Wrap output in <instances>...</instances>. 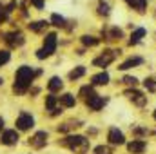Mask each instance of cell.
<instances>
[{
	"instance_id": "cell-1",
	"label": "cell",
	"mask_w": 156,
	"mask_h": 154,
	"mask_svg": "<svg viewBox=\"0 0 156 154\" xmlns=\"http://www.w3.org/2000/svg\"><path fill=\"white\" fill-rule=\"evenodd\" d=\"M37 75H38V71L35 73L33 67H29V65H22V67H18V69H16V75H15V85H13V91H15L16 94H24V93H27V89L31 87V83H33V80H35Z\"/></svg>"
},
{
	"instance_id": "cell-2",
	"label": "cell",
	"mask_w": 156,
	"mask_h": 154,
	"mask_svg": "<svg viewBox=\"0 0 156 154\" xmlns=\"http://www.w3.org/2000/svg\"><path fill=\"white\" fill-rule=\"evenodd\" d=\"M62 145L64 147H67L69 151H73L75 154H85L87 151H89V140L85 138V136H78V134H75V136H67L66 140H62Z\"/></svg>"
},
{
	"instance_id": "cell-3",
	"label": "cell",
	"mask_w": 156,
	"mask_h": 154,
	"mask_svg": "<svg viewBox=\"0 0 156 154\" xmlns=\"http://www.w3.org/2000/svg\"><path fill=\"white\" fill-rule=\"evenodd\" d=\"M55 51H56V35H55V33H49V35H45V38H44L42 49L37 51V58H38V60H44V58L51 56Z\"/></svg>"
},
{
	"instance_id": "cell-4",
	"label": "cell",
	"mask_w": 156,
	"mask_h": 154,
	"mask_svg": "<svg viewBox=\"0 0 156 154\" xmlns=\"http://www.w3.org/2000/svg\"><path fill=\"white\" fill-rule=\"evenodd\" d=\"M116 54H120V51H115V49L104 51L98 58H94V60H93V65H94V67H107V65L116 58Z\"/></svg>"
},
{
	"instance_id": "cell-5",
	"label": "cell",
	"mask_w": 156,
	"mask_h": 154,
	"mask_svg": "<svg viewBox=\"0 0 156 154\" xmlns=\"http://www.w3.org/2000/svg\"><path fill=\"white\" fill-rule=\"evenodd\" d=\"M33 125H35V118L29 114V113L22 111L18 114V118H16V129L18 131H29Z\"/></svg>"
},
{
	"instance_id": "cell-6",
	"label": "cell",
	"mask_w": 156,
	"mask_h": 154,
	"mask_svg": "<svg viewBox=\"0 0 156 154\" xmlns=\"http://www.w3.org/2000/svg\"><path fill=\"white\" fill-rule=\"evenodd\" d=\"M125 96H127L134 105H138V107H144V105L147 103V96H145L142 91H138V89H127V91H125Z\"/></svg>"
},
{
	"instance_id": "cell-7",
	"label": "cell",
	"mask_w": 156,
	"mask_h": 154,
	"mask_svg": "<svg viewBox=\"0 0 156 154\" xmlns=\"http://www.w3.org/2000/svg\"><path fill=\"white\" fill-rule=\"evenodd\" d=\"M4 40H5V44L7 45H11V47H20V45H24V35L20 33V31H13V33H7V35H4Z\"/></svg>"
},
{
	"instance_id": "cell-8",
	"label": "cell",
	"mask_w": 156,
	"mask_h": 154,
	"mask_svg": "<svg viewBox=\"0 0 156 154\" xmlns=\"http://www.w3.org/2000/svg\"><path fill=\"white\" fill-rule=\"evenodd\" d=\"M45 143H47V132H45V131H38V132H35V134L29 138V145L35 147V149L45 147Z\"/></svg>"
},
{
	"instance_id": "cell-9",
	"label": "cell",
	"mask_w": 156,
	"mask_h": 154,
	"mask_svg": "<svg viewBox=\"0 0 156 154\" xmlns=\"http://www.w3.org/2000/svg\"><path fill=\"white\" fill-rule=\"evenodd\" d=\"M0 143L2 145H16L18 143V132L16 131H4L0 134Z\"/></svg>"
},
{
	"instance_id": "cell-10",
	"label": "cell",
	"mask_w": 156,
	"mask_h": 154,
	"mask_svg": "<svg viewBox=\"0 0 156 154\" xmlns=\"http://www.w3.org/2000/svg\"><path fill=\"white\" fill-rule=\"evenodd\" d=\"M107 140H109V143H113V145H123V143H125V136H123V132L118 131L116 127L109 129Z\"/></svg>"
},
{
	"instance_id": "cell-11",
	"label": "cell",
	"mask_w": 156,
	"mask_h": 154,
	"mask_svg": "<svg viewBox=\"0 0 156 154\" xmlns=\"http://www.w3.org/2000/svg\"><path fill=\"white\" fill-rule=\"evenodd\" d=\"M105 103H107V100L102 98V96H98V94H94V96H91L89 100H85V105H87L91 111H100Z\"/></svg>"
},
{
	"instance_id": "cell-12",
	"label": "cell",
	"mask_w": 156,
	"mask_h": 154,
	"mask_svg": "<svg viewBox=\"0 0 156 154\" xmlns=\"http://www.w3.org/2000/svg\"><path fill=\"white\" fill-rule=\"evenodd\" d=\"M102 35H104V38L107 40V42H115V40H120L123 37L122 29H118V27H105L102 31Z\"/></svg>"
},
{
	"instance_id": "cell-13",
	"label": "cell",
	"mask_w": 156,
	"mask_h": 154,
	"mask_svg": "<svg viewBox=\"0 0 156 154\" xmlns=\"http://www.w3.org/2000/svg\"><path fill=\"white\" fill-rule=\"evenodd\" d=\"M145 142H142V140H133L131 143H127V151L129 152H133V154H140V152H144L145 151Z\"/></svg>"
},
{
	"instance_id": "cell-14",
	"label": "cell",
	"mask_w": 156,
	"mask_h": 154,
	"mask_svg": "<svg viewBox=\"0 0 156 154\" xmlns=\"http://www.w3.org/2000/svg\"><path fill=\"white\" fill-rule=\"evenodd\" d=\"M58 103H60L62 107H75V103H76V98H75L73 94L66 93V94H62V96L58 98Z\"/></svg>"
},
{
	"instance_id": "cell-15",
	"label": "cell",
	"mask_w": 156,
	"mask_h": 154,
	"mask_svg": "<svg viewBox=\"0 0 156 154\" xmlns=\"http://www.w3.org/2000/svg\"><path fill=\"white\" fill-rule=\"evenodd\" d=\"M62 85H64L62 78L60 76H53L51 80H49V83H47V91H49V93H56V91L62 89Z\"/></svg>"
},
{
	"instance_id": "cell-16",
	"label": "cell",
	"mask_w": 156,
	"mask_h": 154,
	"mask_svg": "<svg viewBox=\"0 0 156 154\" xmlns=\"http://www.w3.org/2000/svg\"><path fill=\"white\" fill-rule=\"evenodd\" d=\"M144 60L140 58V56H133V58H129V60H125L118 69H122V71H127V69H131V67H136V65H140Z\"/></svg>"
},
{
	"instance_id": "cell-17",
	"label": "cell",
	"mask_w": 156,
	"mask_h": 154,
	"mask_svg": "<svg viewBox=\"0 0 156 154\" xmlns=\"http://www.w3.org/2000/svg\"><path fill=\"white\" fill-rule=\"evenodd\" d=\"M144 37H145V29H144V27L134 29L133 35H131V40H129V45H136V44H140Z\"/></svg>"
},
{
	"instance_id": "cell-18",
	"label": "cell",
	"mask_w": 156,
	"mask_h": 154,
	"mask_svg": "<svg viewBox=\"0 0 156 154\" xmlns=\"http://www.w3.org/2000/svg\"><path fill=\"white\" fill-rule=\"evenodd\" d=\"M91 83L93 85H107L109 83V75L104 71V73H98V75H94V76L91 78Z\"/></svg>"
},
{
	"instance_id": "cell-19",
	"label": "cell",
	"mask_w": 156,
	"mask_h": 154,
	"mask_svg": "<svg viewBox=\"0 0 156 154\" xmlns=\"http://www.w3.org/2000/svg\"><path fill=\"white\" fill-rule=\"evenodd\" d=\"M125 2H127V5H129V7L136 9L138 13H144V11H145V7H147V0H125Z\"/></svg>"
},
{
	"instance_id": "cell-20",
	"label": "cell",
	"mask_w": 156,
	"mask_h": 154,
	"mask_svg": "<svg viewBox=\"0 0 156 154\" xmlns=\"http://www.w3.org/2000/svg\"><path fill=\"white\" fill-rule=\"evenodd\" d=\"M47 26H49V22H45V20H37V22H31V24H29V29H31L33 33H40V31H44Z\"/></svg>"
},
{
	"instance_id": "cell-21",
	"label": "cell",
	"mask_w": 156,
	"mask_h": 154,
	"mask_svg": "<svg viewBox=\"0 0 156 154\" xmlns=\"http://www.w3.org/2000/svg\"><path fill=\"white\" fill-rule=\"evenodd\" d=\"M82 44H83L85 47H94V45L100 44V38L91 37V35H83V37H82Z\"/></svg>"
},
{
	"instance_id": "cell-22",
	"label": "cell",
	"mask_w": 156,
	"mask_h": 154,
	"mask_svg": "<svg viewBox=\"0 0 156 154\" xmlns=\"http://www.w3.org/2000/svg\"><path fill=\"white\" fill-rule=\"evenodd\" d=\"M78 94H80L83 100H89V98H91V96H94L96 93H94L93 85H85V87H82V89H80V93H78Z\"/></svg>"
},
{
	"instance_id": "cell-23",
	"label": "cell",
	"mask_w": 156,
	"mask_h": 154,
	"mask_svg": "<svg viewBox=\"0 0 156 154\" xmlns=\"http://www.w3.org/2000/svg\"><path fill=\"white\" fill-rule=\"evenodd\" d=\"M51 24L56 26V27H66V18L55 13V15H51Z\"/></svg>"
},
{
	"instance_id": "cell-24",
	"label": "cell",
	"mask_w": 156,
	"mask_h": 154,
	"mask_svg": "<svg viewBox=\"0 0 156 154\" xmlns=\"http://www.w3.org/2000/svg\"><path fill=\"white\" fill-rule=\"evenodd\" d=\"M56 102H58V96H55V94H49V96L45 98V109H47V111L55 109V107H56Z\"/></svg>"
},
{
	"instance_id": "cell-25",
	"label": "cell",
	"mask_w": 156,
	"mask_h": 154,
	"mask_svg": "<svg viewBox=\"0 0 156 154\" xmlns=\"http://www.w3.org/2000/svg\"><path fill=\"white\" fill-rule=\"evenodd\" d=\"M85 75V67H76V69H73L71 73H69V80H78V78H82Z\"/></svg>"
},
{
	"instance_id": "cell-26",
	"label": "cell",
	"mask_w": 156,
	"mask_h": 154,
	"mask_svg": "<svg viewBox=\"0 0 156 154\" xmlns=\"http://www.w3.org/2000/svg\"><path fill=\"white\" fill-rule=\"evenodd\" d=\"M98 15H100V16H107V15H109V4H107V2L102 0V2L98 4Z\"/></svg>"
},
{
	"instance_id": "cell-27",
	"label": "cell",
	"mask_w": 156,
	"mask_h": 154,
	"mask_svg": "<svg viewBox=\"0 0 156 154\" xmlns=\"http://www.w3.org/2000/svg\"><path fill=\"white\" fill-rule=\"evenodd\" d=\"M144 85H145V89H147V91L156 93V80H154V78H145V80H144Z\"/></svg>"
},
{
	"instance_id": "cell-28",
	"label": "cell",
	"mask_w": 156,
	"mask_h": 154,
	"mask_svg": "<svg viewBox=\"0 0 156 154\" xmlns=\"http://www.w3.org/2000/svg\"><path fill=\"white\" fill-rule=\"evenodd\" d=\"M94 154H113V151H111V147H107V145H98V147L94 149Z\"/></svg>"
},
{
	"instance_id": "cell-29",
	"label": "cell",
	"mask_w": 156,
	"mask_h": 154,
	"mask_svg": "<svg viewBox=\"0 0 156 154\" xmlns=\"http://www.w3.org/2000/svg\"><path fill=\"white\" fill-rule=\"evenodd\" d=\"M9 58H11L9 51H0V67H2L4 64H7V62H9Z\"/></svg>"
},
{
	"instance_id": "cell-30",
	"label": "cell",
	"mask_w": 156,
	"mask_h": 154,
	"mask_svg": "<svg viewBox=\"0 0 156 154\" xmlns=\"http://www.w3.org/2000/svg\"><path fill=\"white\" fill-rule=\"evenodd\" d=\"M122 83H125V85H133V87H134V85L138 83V80H136L134 76H123Z\"/></svg>"
},
{
	"instance_id": "cell-31",
	"label": "cell",
	"mask_w": 156,
	"mask_h": 154,
	"mask_svg": "<svg viewBox=\"0 0 156 154\" xmlns=\"http://www.w3.org/2000/svg\"><path fill=\"white\" fill-rule=\"evenodd\" d=\"M5 20H7V11H5V9H4V11L0 9V24H4Z\"/></svg>"
},
{
	"instance_id": "cell-32",
	"label": "cell",
	"mask_w": 156,
	"mask_h": 154,
	"mask_svg": "<svg viewBox=\"0 0 156 154\" xmlns=\"http://www.w3.org/2000/svg\"><path fill=\"white\" fill-rule=\"evenodd\" d=\"M33 2V5L37 7V9H42L44 7V0H31Z\"/></svg>"
},
{
	"instance_id": "cell-33",
	"label": "cell",
	"mask_w": 156,
	"mask_h": 154,
	"mask_svg": "<svg viewBox=\"0 0 156 154\" xmlns=\"http://www.w3.org/2000/svg\"><path fill=\"white\" fill-rule=\"evenodd\" d=\"M133 132H134V134H147V131H145V129H140V127H134Z\"/></svg>"
},
{
	"instance_id": "cell-34",
	"label": "cell",
	"mask_w": 156,
	"mask_h": 154,
	"mask_svg": "<svg viewBox=\"0 0 156 154\" xmlns=\"http://www.w3.org/2000/svg\"><path fill=\"white\" fill-rule=\"evenodd\" d=\"M2 129H4V120L0 118V132H2Z\"/></svg>"
},
{
	"instance_id": "cell-35",
	"label": "cell",
	"mask_w": 156,
	"mask_h": 154,
	"mask_svg": "<svg viewBox=\"0 0 156 154\" xmlns=\"http://www.w3.org/2000/svg\"><path fill=\"white\" fill-rule=\"evenodd\" d=\"M2 83H4V80H2V78H0V85H2Z\"/></svg>"
},
{
	"instance_id": "cell-36",
	"label": "cell",
	"mask_w": 156,
	"mask_h": 154,
	"mask_svg": "<svg viewBox=\"0 0 156 154\" xmlns=\"http://www.w3.org/2000/svg\"><path fill=\"white\" fill-rule=\"evenodd\" d=\"M153 116H154V120H156V111H154V114H153Z\"/></svg>"
}]
</instances>
